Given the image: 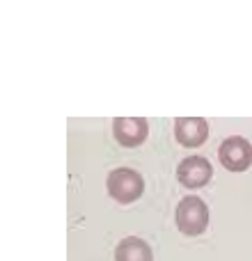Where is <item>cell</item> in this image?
Instances as JSON below:
<instances>
[{
	"mask_svg": "<svg viewBox=\"0 0 252 261\" xmlns=\"http://www.w3.org/2000/svg\"><path fill=\"white\" fill-rule=\"evenodd\" d=\"M218 158H220L222 167L230 172H245L252 165V144L250 140L241 138V135H232L218 149Z\"/></svg>",
	"mask_w": 252,
	"mask_h": 261,
	"instance_id": "obj_3",
	"label": "cell"
},
{
	"mask_svg": "<svg viewBox=\"0 0 252 261\" xmlns=\"http://www.w3.org/2000/svg\"><path fill=\"white\" fill-rule=\"evenodd\" d=\"M174 138L181 147H199L209 138V122L204 117H177Z\"/></svg>",
	"mask_w": 252,
	"mask_h": 261,
	"instance_id": "obj_6",
	"label": "cell"
},
{
	"mask_svg": "<svg viewBox=\"0 0 252 261\" xmlns=\"http://www.w3.org/2000/svg\"><path fill=\"white\" fill-rule=\"evenodd\" d=\"M211 176H213V167L204 156H188L177 167V179L181 181V186H186L190 190L207 186L211 181Z\"/></svg>",
	"mask_w": 252,
	"mask_h": 261,
	"instance_id": "obj_4",
	"label": "cell"
},
{
	"mask_svg": "<svg viewBox=\"0 0 252 261\" xmlns=\"http://www.w3.org/2000/svg\"><path fill=\"white\" fill-rule=\"evenodd\" d=\"M115 261H154L152 248L138 236H129V239L119 241L117 250H115Z\"/></svg>",
	"mask_w": 252,
	"mask_h": 261,
	"instance_id": "obj_7",
	"label": "cell"
},
{
	"mask_svg": "<svg viewBox=\"0 0 252 261\" xmlns=\"http://www.w3.org/2000/svg\"><path fill=\"white\" fill-rule=\"evenodd\" d=\"M113 135L122 147H140L149 135V124L144 117H115Z\"/></svg>",
	"mask_w": 252,
	"mask_h": 261,
	"instance_id": "obj_5",
	"label": "cell"
},
{
	"mask_svg": "<svg viewBox=\"0 0 252 261\" xmlns=\"http://www.w3.org/2000/svg\"><path fill=\"white\" fill-rule=\"evenodd\" d=\"M144 193V179L131 167H117L108 174V195L119 204H133Z\"/></svg>",
	"mask_w": 252,
	"mask_h": 261,
	"instance_id": "obj_2",
	"label": "cell"
},
{
	"mask_svg": "<svg viewBox=\"0 0 252 261\" xmlns=\"http://www.w3.org/2000/svg\"><path fill=\"white\" fill-rule=\"evenodd\" d=\"M174 218L184 236H199L209 227V206L204 204V199L188 195L179 202Z\"/></svg>",
	"mask_w": 252,
	"mask_h": 261,
	"instance_id": "obj_1",
	"label": "cell"
}]
</instances>
